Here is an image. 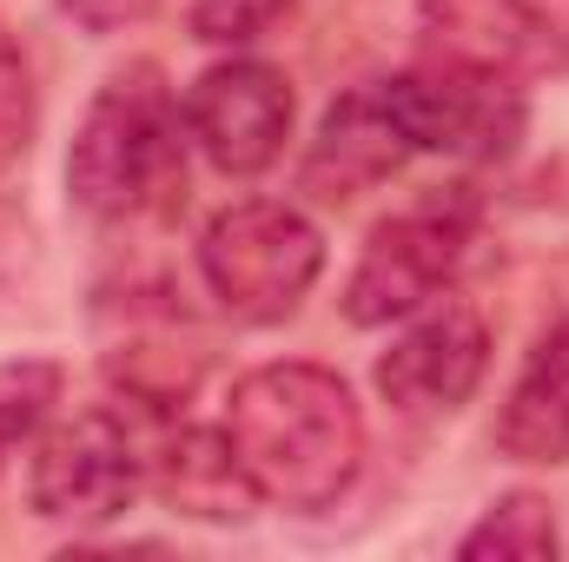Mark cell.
I'll return each mask as SVG.
<instances>
[{"mask_svg": "<svg viewBox=\"0 0 569 562\" xmlns=\"http://www.w3.org/2000/svg\"><path fill=\"white\" fill-rule=\"evenodd\" d=\"M199 272H206V291L239 324H279L305 304V291L325 272V239L298 205L246 199L206 225Z\"/></svg>", "mask_w": 569, "mask_h": 562, "instance_id": "3", "label": "cell"}, {"mask_svg": "<svg viewBox=\"0 0 569 562\" xmlns=\"http://www.w3.org/2000/svg\"><path fill=\"white\" fill-rule=\"evenodd\" d=\"M166 496H172L186 516H212V523L246 516V510H232V503H246V496H252V483H246V470L232 463L226 430H219V436L186 430V436L166 450Z\"/></svg>", "mask_w": 569, "mask_h": 562, "instance_id": "12", "label": "cell"}, {"mask_svg": "<svg viewBox=\"0 0 569 562\" xmlns=\"http://www.w3.org/2000/svg\"><path fill=\"white\" fill-rule=\"evenodd\" d=\"M33 127H40V87H33L27 53H20V47H13V33L0 27V159L27 152Z\"/></svg>", "mask_w": 569, "mask_h": 562, "instance_id": "15", "label": "cell"}, {"mask_svg": "<svg viewBox=\"0 0 569 562\" xmlns=\"http://www.w3.org/2000/svg\"><path fill=\"white\" fill-rule=\"evenodd\" d=\"M226 443L246 470L259 503L279 510H325L351 490L365 463V411L351 384L325 364H259L232 384Z\"/></svg>", "mask_w": 569, "mask_h": 562, "instance_id": "1", "label": "cell"}, {"mask_svg": "<svg viewBox=\"0 0 569 562\" xmlns=\"http://www.w3.org/2000/svg\"><path fill=\"white\" fill-rule=\"evenodd\" d=\"M391 113L405 127V140L418 152H443V159H503L517 152L530 107L517 93V80L457 67V60H430L418 73L385 80Z\"/></svg>", "mask_w": 569, "mask_h": 562, "instance_id": "6", "label": "cell"}, {"mask_svg": "<svg viewBox=\"0 0 569 562\" xmlns=\"http://www.w3.org/2000/svg\"><path fill=\"white\" fill-rule=\"evenodd\" d=\"M483 364H490V324L477 318V304L443 298L425 318L411 311V331L391 338V351L378 358V391L398 418L430 423L470 404Z\"/></svg>", "mask_w": 569, "mask_h": 562, "instance_id": "8", "label": "cell"}, {"mask_svg": "<svg viewBox=\"0 0 569 562\" xmlns=\"http://www.w3.org/2000/svg\"><path fill=\"white\" fill-rule=\"evenodd\" d=\"M67 192L93 219H166L186 205V113L159 67H127L100 87L67 152Z\"/></svg>", "mask_w": 569, "mask_h": 562, "instance_id": "2", "label": "cell"}, {"mask_svg": "<svg viewBox=\"0 0 569 562\" xmlns=\"http://www.w3.org/2000/svg\"><path fill=\"white\" fill-rule=\"evenodd\" d=\"M186 140L226 179L266 172L291 140V80L266 60H219L186 93Z\"/></svg>", "mask_w": 569, "mask_h": 562, "instance_id": "7", "label": "cell"}, {"mask_svg": "<svg viewBox=\"0 0 569 562\" xmlns=\"http://www.w3.org/2000/svg\"><path fill=\"white\" fill-rule=\"evenodd\" d=\"M457 556L477 562V556H557V516H550V503L543 496H503L463 543H457Z\"/></svg>", "mask_w": 569, "mask_h": 562, "instance_id": "14", "label": "cell"}, {"mask_svg": "<svg viewBox=\"0 0 569 562\" xmlns=\"http://www.w3.org/2000/svg\"><path fill=\"white\" fill-rule=\"evenodd\" d=\"M497 450L510 463H569V318L523 358L497 418Z\"/></svg>", "mask_w": 569, "mask_h": 562, "instance_id": "11", "label": "cell"}, {"mask_svg": "<svg viewBox=\"0 0 569 562\" xmlns=\"http://www.w3.org/2000/svg\"><path fill=\"white\" fill-rule=\"evenodd\" d=\"M53 7L73 13L87 33H120V27H140L159 0H53Z\"/></svg>", "mask_w": 569, "mask_h": 562, "instance_id": "17", "label": "cell"}, {"mask_svg": "<svg viewBox=\"0 0 569 562\" xmlns=\"http://www.w3.org/2000/svg\"><path fill=\"white\" fill-rule=\"evenodd\" d=\"M291 0H192V33L206 47H246L279 20Z\"/></svg>", "mask_w": 569, "mask_h": 562, "instance_id": "16", "label": "cell"}, {"mask_svg": "<svg viewBox=\"0 0 569 562\" xmlns=\"http://www.w3.org/2000/svg\"><path fill=\"white\" fill-rule=\"evenodd\" d=\"M60 404V364L53 358H13L0 364V470L20 443H33Z\"/></svg>", "mask_w": 569, "mask_h": 562, "instance_id": "13", "label": "cell"}, {"mask_svg": "<svg viewBox=\"0 0 569 562\" xmlns=\"http://www.w3.org/2000/svg\"><path fill=\"white\" fill-rule=\"evenodd\" d=\"M430 60H457L497 80L550 73L569 60V27L550 0H425Z\"/></svg>", "mask_w": 569, "mask_h": 562, "instance_id": "9", "label": "cell"}, {"mask_svg": "<svg viewBox=\"0 0 569 562\" xmlns=\"http://www.w3.org/2000/svg\"><path fill=\"white\" fill-rule=\"evenodd\" d=\"M470 239H477L470 185L430 192L411 212L385 219L365 239V259H358V272L345 284V318L351 324H391V318H411V311L437 304V291L457 279Z\"/></svg>", "mask_w": 569, "mask_h": 562, "instance_id": "4", "label": "cell"}, {"mask_svg": "<svg viewBox=\"0 0 569 562\" xmlns=\"http://www.w3.org/2000/svg\"><path fill=\"white\" fill-rule=\"evenodd\" d=\"M411 152H418V145L405 140V127H398V113H391L385 80L351 87V93L318 120V140L305 145L298 192H311L318 205H351L358 192L385 185Z\"/></svg>", "mask_w": 569, "mask_h": 562, "instance_id": "10", "label": "cell"}, {"mask_svg": "<svg viewBox=\"0 0 569 562\" xmlns=\"http://www.w3.org/2000/svg\"><path fill=\"white\" fill-rule=\"evenodd\" d=\"M140 490H146V456L120 411L93 404V411H80V418H67L60 430L40 436L33 510L47 523H73V530L113 523L140 503Z\"/></svg>", "mask_w": 569, "mask_h": 562, "instance_id": "5", "label": "cell"}]
</instances>
